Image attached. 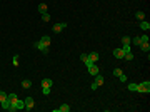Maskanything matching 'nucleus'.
I'll list each match as a JSON object with an SVG mask.
<instances>
[{"label":"nucleus","mask_w":150,"mask_h":112,"mask_svg":"<svg viewBox=\"0 0 150 112\" xmlns=\"http://www.w3.org/2000/svg\"><path fill=\"white\" fill-rule=\"evenodd\" d=\"M137 92L148 94V92H150V82L145 80V82H142V84H137Z\"/></svg>","instance_id":"obj_1"},{"label":"nucleus","mask_w":150,"mask_h":112,"mask_svg":"<svg viewBox=\"0 0 150 112\" xmlns=\"http://www.w3.org/2000/svg\"><path fill=\"white\" fill-rule=\"evenodd\" d=\"M34 47H35V49H39L40 52H44V54H49V47L50 45H47L42 40H39V42H35V44H34Z\"/></svg>","instance_id":"obj_2"},{"label":"nucleus","mask_w":150,"mask_h":112,"mask_svg":"<svg viewBox=\"0 0 150 112\" xmlns=\"http://www.w3.org/2000/svg\"><path fill=\"white\" fill-rule=\"evenodd\" d=\"M22 109H25V100L17 99V102L12 105V109H10V110H22Z\"/></svg>","instance_id":"obj_3"},{"label":"nucleus","mask_w":150,"mask_h":112,"mask_svg":"<svg viewBox=\"0 0 150 112\" xmlns=\"http://www.w3.org/2000/svg\"><path fill=\"white\" fill-rule=\"evenodd\" d=\"M67 27V24H63V22H60V24H53V27H52V30H53V34H60V32Z\"/></svg>","instance_id":"obj_4"},{"label":"nucleus","mask_w":150,"mask_h":112,"mask_svg":"<svg viewBox=\"0 0 150 112\" xmlns=\"http://www.w3.org/2000/svg\"><path fill=\"white\" fill-rule=\"evenodd\" d=\"M88 67V74H90V75H97V74H100V70H99V67L97 65H95V64H90V65H87Z\"/></svg>","instance_id":"obj_5"},{"label":"nucleus","mask_w":150,"mask_h":112,"mask_svg":"<svg viewBox=\"0 0 150 112\" xmlns=\"http://www.w3.org/2000/svg\"><path fill=\"white\" fill-rule=\"evenodd\" d=\"M34 105H35V100L32 99V97H27L25 99V109L27 110H32V109H34Z\"/></svg>","instance_id":"obj_6"},{"label":"nucleus","mask_w":150,"mask_h":112,"mask_svg":"<svg viewBox=\"0 0 150 112\" xmlns=\"http://www.w3.org/2000/svg\"><path fill=\"white\" fill-rule=\"evenodd\" d=\"M124 55H125V50L124 49H115L114 50V57L115 59H124Z\"/></svg>","instance_id":"obj_7"},{"label":"nucleus","mask_w":150,"mask_h":112,"mask_svg":"<svg viewBox=\"0 0 150 112\" xmlns=\"http://www.w3.org/2000/svg\"><path fill=\"white\" fill-rule=\"evenodd\" d=\"M7 99H8V102H10V109H12V105L17 102V99H18V97H17V94H8V97H7Z\"/></svg>","instance_id":"obj_8"},{"label":"nucleus","mask_w":150,"mask_h":112,"mask_svg":"<svg viewBox=\"0 0 150 112\" xmlns=\"http://www.w3.org/2000/svg\"><path fill=\"white\" fill-rule=\"evenodd\" d=\"M104 80H105V79L102 77L100 74H97V75H95V84H97L99 87H100V85H104Z\"/></svg>","instance_id":"obj_9"},{"label":"nucleus","mask_w":150,"mask_h":112,"mask_svg":"<svg viewBox=\"0 0 150 112\" xmlns=\"http://www.w3.org/2000/svg\"><path fill=\"white\" fill-rule=\"evenodd\" d=\"M140 29H142V30H145V32H147V30L150 29V24L147 22V20H140Z\"/></svg>","instance_id":"obj_10"},{"label":"nucleus","mask_w":150,"mask_h":112,"mask_svg":"<svg viewBox=\"0 0 150 112\" xmlns=\"http://www.w3.org/2000/svg\"><path fill=\"white\" fill-rule=\"evenodd\" d=\"M68 110H70V107H68L67 104H62L58 109H55V112H68Z\"/></svg>","instance_id":"obj_11"},{"label":"nucleus","mask_w":150,"mask_h":112,"mask_svg":"<svg viewBox=\"0 0 150 112\" xmlns=\"http://www.w3.org/2000/svg\"><path fill=\"white\" fill-rule=\"evenodd\" d=\"M88 59H90V62H97L99 60V54H97V52H92V54H88Z\"/></svg>","instance_id":"obj_12"},{"label":"nucleus","mask_w":150,"mask_h":112,"mask_svg":"<svg viewBox=\"0 0 150 112\" xmlns=\"http://www.w3.org/2000/svg\"><path fill=\"white\" fill-rule=\"evenodd\" d=\"M47 10H49L47 3H40V5H39V12H40V14H47Z\"/></svg>","instance_id":"obj_13"},{"label":"nucleus","mask_w":150,"mask_h":112,"mask_svg":"<svg viewBox=\"0 0 150 112\" xmlns=\"http://www.w3.org/2000/svg\"><path fill=\"white\" fill-rule=\"evenodd\" d=\"M138 47H140V49H142L143 52H148V50H150V45H148V42H142V44L138 45Z\"/></svg>","instance_id":"obj_14"},{"label":"nucleus","mask_w":150,"mask_h":112,"mask_svg":"<svg viewBox=\"0 0 150 112\" xmlns=\"http://www.w3.org/2000/svg\"><path fill=\"white\" fill-rule=\"evenodd\" d=\"M82 60L85 65H90V64H93V62H90V59H88V54H82Z\"/></svg>","instance_id":"obj_15"},{"label":"nucleus","mask_w":150,"mask_h":112,"mask_svg":"<svg viewBox=\"0 0 150 112\" xmlns=\"http://www.w3.org/2000/svg\"><path fill=\"white\" fill-rule=\"evenodd\" d=\"M124 59H125L127 62H132V60H133V54H132V50H130V52H127V54L124 55Z\"/></svg>","instance_id":"obj_16"},{"label":"nucleus","mask_w":150,"mask_h":112,"mask_svg":"<svg viewBox=\"0 0 150 112\" xmlns=\"http://www.w3.org/2000/svg\"><path fill=\"white\" fill-rule=\"evenodd\" d=\"M22 87L24 89H30L32 87V80H27V79H25V80H22Z\"/></svg>","instance_id":"obj_17"},{"label":"nucleus","mask_w":150,"mask_h":112,"mask_svg":"<svg viewBox=\"0 0 150 112\" xmlns=\"http://www.w3.org/2000/svg\"><path fill=\"white\" fill-rule=\"evenodd\" d=\"M52 80H50V79H44V80H42V85H44V87H52Z\"/></svg>","instance_id":"obj_18"},{"label":"nucleus","mask_w":150,"mask_h":112,"mask_svg":"<svg viewBox=\"0 0 150 112\" xmlns=\"http://www.w3.org/2000/svg\"><path fill=\"white\" fill-rule=\"evenodd\" d=\"M130 40H132V39H130L128 35H124V37H122V44H124V45H127V44H132Z\"/></svg>","instance_id":"obj_19"},{"label":"nucleus","mask_w":150,"mask_h":112,"mask_svg":"<svg viewBox=\"0 0 150 112\" xmlns=\"http://www.w3.org/2000/svg\"><path fill=\"white\" fill-rule=\"evenodd\" d=\"M135 19L137 20H145V14H143V12H137L135 14Z\"/></svg>","instance_id":"obj_20"},{"label":"nucleus","mask_w":150,"mask_h":112,"mask_svg":"<svg viewBox=\"0 0 150 112\" xmlns=\"http://www.w3.org/2000/svg\"><path fill=\"white\" fill-rule=\"evenodd\" d=\"M2 107H3L5 110H10V102H8V99H7V100H3V102H2Z\"/></svg>","instance_id":"obj_21"},{"label":"nucleus","mask_w":150,"mask_h":112,"mask_svg":"<svg viewBox=\"0 0 150 112\" xmlns=\"http://www.w3.org/2000/svg\"><path fill=\"white\" fill-rule=\"evenodd\" d=\"M130 42H133V45H140L142 39H140V37H133V40H130Z\"/></svg>","instance_id":"obj_22"},{"label":"nucleus","mask_w":150,"mask_h":112,"mask_svg":"<svg viewBox=\"0 0 150 112\" xmlns=\"http://www.w3.org/2000/svg\"><path fill=\"white\" fill-rule=\"evenodd\" d=\"M42 42H44V44H47V45H50V37L49 35H44V37H42V39H40Z\"/></svg>","instance_id":"obj_23"},{"label":"nucleus","mask_w":150,"mask_h":112,"mask_svg":"<svg viewBox=\"0 0 150 112\" xmlns=\"http://www.w3.org/2000/svg\"><path fill=\"white\" fill-rule=\"evenodd\" d=\"M7 97H8V94H5V92H0V104H2L3 100H7Z\"/></svg>","instance_id":"obj_24"},{"label":"nucleus","mask_w":150,"mask_h":112,"mask_svg":"<svg viewBox=\"0 0 150 112\" xmlns=\"http://www.w3.org/2000/svg\"><path fill=\"white\" fill-rule=\"evenodd\" d=\"M42 20H44V22H50V15L49 14H42Z\"/></svg>","instance_id":"obj_25"},{"label":"nucleus","mask_w":150,"mask_h":112,"mask_svg":"<svg viewBox=\"0 0 150 112\" xmlns=\"http://www.w3.org/2000/svg\"><path fill=\"white\" fill-rule=\"evenodd\" d=\"M122 74H124V72H122V69H115V70H114V75L115 77H120Z\"/></svg>","instance_id":"obj_26"},{"label":"nucleus","mask_w":150,"mask_h":112,"mask_svg":"<svg viewBox=\"0 0 150 112\" xmlns=\"http://www.w3.org/2000/svg\"><path fill=\"white\" fill-rule=\"evenodd\" d=\"M128 90H132V92H137V84H130V85H128Z\"/></svg>","instance_id":"obj_27"},{"label":"nucleus","mask_w":150,"mask_h":112,"mask_svg":"<svg viewBox=\"0 0 150 112\" xmlns=\"http://www.w3.org/2000/svg\"><path fill=\"white\" fill-rule=\"evenodd\" d=\"M119 79H120V82H127V75H125V74H122Z\"/></svg>","instance_id":"obj_28"},{"label":"nucleus","mask_w":150,"mask_h":112,"mask_svg":"<svg viewBox=\"0 0 150 112\" xmlns=\"http://www.w3.org/2000/svg\"><path fill=\"white\" fill-rule=\"evenodd\" d=\"M13 65H15V67L18 65V55H15V57H13Z\"/></svg>","instance_id":"obj_29"},{"label":"nucleus","mask_w":150,"mask_h":112,"mask_svg":"<svg viewBox=\"0 0 150 112\" xmlns=\"http://www.w3.org/2000/svg\"><path fill=\"white\" fill-rule=\"evenodd\" d=\"M44 94L49 95V94H50V87H44Z\"/></svg>","instance_id":"obj_30"},{"label":"nucleus","mask_w":150,"mask_h":112,"mask_svg":"<svg viewBox=\"0 0 150 112\" xmlns=\"http://www.w3.org/2000/svg\"><path fill=\"white\" fill-rule=\"evenodd\" d=\"M90 87H92V90H97V89H99V85H97V84H95V82H93L92 85H90Z\"/></svg>","instance_id":"obj_31"},{"label":"nucleus","mask_w":150,"mask_h":112,"mask_svg":"<svg viewBox=\"0 0 150 112\" xmlns=\"http://www.w3.org/2000/svg\"><path fill=\"white\" fill-rule=\"evenodd\" d=\"M140 39H142V42H148V37H147V35H142Z\"/></svg>","instance_id":"obj_32"}]
</instances>
